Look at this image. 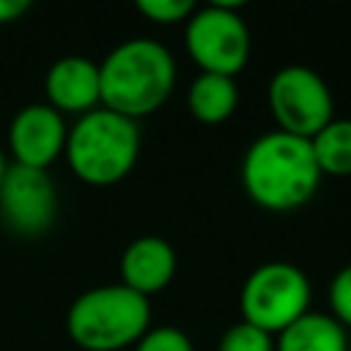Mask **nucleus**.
<instances>
[{
    "instance_id": "nucleus-14",
    "label": "nucleus",
    "mask_w": 351,
    "mask_h": 351,
    "mask_svg": "<svg viewBox=\"0 0 351 351\" xmlns=\"http://www.w3.org/2000/svg\"><path fill=\"white\" fill-rule=\"evenodd\" d=\"M313 156L326 176H351V118H332L310 137Z\"/></svg>"
},
{
    "instance_id": "nucleus-5",
    "label": "nucleus",
    "mask_w": 351,
    "mask_h": 351,
    "mask_svg": "<svg viewBox=\"0 0 351 351\" xmlns=\"http://www.w3.org/2000/svg\"><path fill=\"white\" fill-rule=\"evenodd\" d=\"M239 307L241 321L269 335H280L310 310V280L296 263L266 261L247 274Z\"/></svg>"
},
{
    "instance_id": "nucleus-8",
    "label": "nucleus",
    "mask_w": 351,
    "mask_h": 351,
    "mask_svg": "<svg viewBox=\"0 0 351 351\" xmlns=\"http://www.w3.org/2000/svg\"><path fill=\"white\" fill-rule=\"evenodd\" d=\"M58 219V186L47 170L11 162L0 184V222L19 239L44 236Z\"/></svg>"
},
{
    "instance_id": "nucleus-21",
    "label": "nucleus",
    "mask_w": 351,
    "mask_h": 351,
    "mask_svg": "<svg viewBox=\"0 0 351 351\" xmlns=\"http://www.w3.org/2000/svg\"><path fill=\"white\" fill-rule=\"evenodd\" d=\"M348 351H351V348H348Z\"/></svg>"
},
{
    "instance_id": "nucleus-1",
    "label": "nucleus",
    "mask_w": 351,
    "mask_h": 351,
    "mask_svg": "<svg viewBox=\"0 0 351 351\" xmlns=\"http://www.w3.org/2000/svg\"><path fill=\"white\" fill-rule=\"evenodd\" d=\"M321 167L310 140L288 132H263L241 156V186L247 197L269 211H293L321 186Z\"/></svg>"
},
{
    "instance_id": "nucleus-11",
    "label": "nucleus",
    "mask_w": 351,
    "mask_h": 351,
    "mask_svg": "<svg viewBox=\"0 0 351 351\" xmlns=\"http://www.w3.org/2000/svg\"><path fill=\"white\" fill-rule=\"evenodd\" d=\"M176 250L162 236H137L121 252V277L123 285L140 296H151L170 285L176 274Z\"/></svg>"
},
{
    "instance_id": "nucleus-10",
    "label": "nucleus",
    "mask_w": 351,
    "mask_h": 351,
    "mask_svg": "<svg viewBox=\"0 0 351 351\" xmlns=\"http://www.w3.org/2000/svg\"><path fill=\"white\" fill-rule=\"evenodd\" d=\"M44 93L47 104L63 112H90L101 104L99 88V63L85 55H66L58 58L44 74Z\"/></svg>"
},
{
    "instance_id": "nucleus-12",
    "label": "nucleus",
    "mask_w": 351,
    "mask_h": 351,
    "mask_svg": "<svg viewBox=\"0 0 351 351\" xmlns=\"http://www.w3.org/2000/svg\"><path fill=\"white\" fill-rule=\"evenodd\" d=\"M348 335L340 321L329 313L307 310L302 318L288 324L277 340L274 351H348Z\"/></svg>"
},
{
    "instance_id": "nucleus-6",
    "label": "nucleus",
    "mask_w": 351,
    "mask_h": 351,
    "mask_svg": "<svg viewBox=\"0 0 351 351\" xmlns=\"http://www.w3.org/2000/svg\"><path fill=\"white\" fill-rule=\"evenodd\" d=\"M186 49L200 71L236 77L252 49L250 27L239 14V3H208L186 19Z\"/></svg>"
},
{
    "instance_id": "nucleus-2",
    "label": "nucleus",
    "mask_w": 351,
    "mask_h": 351,
    "mask_svg": "<svg viewBox=\"0 0 351 351\" xmlns=\"http://www.w3.org/2000/svg\"><path fill=\"white\" fill-rule=\"evenodd\" d=\"M99 88L101 107L137 121L170 99L176 88V60L156 38H126L99 63Z\"/></svg>"
},
{
    "instance_id": "nucleus-7",
    "label": "nucleus",
    "mask_w": 351,
    "mask_h": 351,
    "mask_svg": "<svg viewBox=\"0 0 351 351\" xmlns=\"http://www.w3.org/2000/svg\"><path fill=\"white\" fill-rule=\"evenodd\" d=\"M269 110L280 132L296 137H315L335 115V99L324 77L302 63H288L269 80Z\"/></svg>"
},
{
    "instance_id": "nucleus-3",
    "label": "nucleus",
    "mask_w": 351,
    "mask_h": 351,
    "mask_svg": "<svg viewBox=\"0 0 351 351\" xmlns=\"http://www.w3.org/2000/svg\"><path fill=\"white\" fill-rule=\"evenodd\" d=\"M63 154L80 181L93 186L118 184L132 173L140 154L137 121L99 104L77 115V123L66 134Z\"/></svg>"
},
{
    "instance_id": "nucleus-16",
    "label": "nucleus",
    "mask_w": 351,
    "mask_h": 351,
    "mask_svg": "<svg viewBox=\"0 0 351 351\" xmlns=\"http://www.w3.org/2000/svg\"><path fill=\"white\" fill-rule=\"evenodd\" d=\"M134 351H195L186 332L178 326H148V332L134 343Z\"/></svg>"
},
{
    "instance_id": "nucleus-9",
    "label": "nucleus",
    "mask_w": 351,
    "mask_h": 351,
    "mask_svg": "<svg viewBox=\"0 0 351 351\" xmlns=\"http://www.w3.org/2000/svg\"><path fill=\"white\" fill-rule=\"evenodd\" d=\"M69 126L47 101H33L16 110L8 126V145L16 165L47 170L66 148Z\"/></svg>"
},
{
    "instance_id": "nucleus-17",
    "label": "nucleus",
    "mask_w": 351,
    "mask_h": 351,
    "mask_svg": "<svg viewBox=\"0 0 351 351\" xmlns=\"http://www.w3.org/2000/svg\"><path fill=\"white\" fill-rule=\"evenodd\" d=\"M137 11L154 22L173 25L181 19H189L195 11L192 0H137Z\"/></svg>"
},
{
    "instance_id": "nucleus-20",
    "label": "nucleus",
    "mask_w": 351,
    "mask_h": 351,
    "mask_svg": "<svg viewBox=\"0 0 351 351\" xmlns=\"http://www.w3.org/2000/svg\"><path fill=\"white\" fill-rule=\"evenodd\" d=\"M5 170H8V162H5V154H3V148H0V184H3V176H5Z\"/></svg>"
},
{
    "instance_id": "nucleus-15",
    "label": "nucleus",
    "mask_w": 351,
    "mask_h": 351,
    "mask_svg": "<svg viewBox=\"0 0 351 351\" xmlns=\"http://www.w3.org/2000/svg\"><path fill=\"white\" fill-rule=\"evenodd\" d=\"M217 351H274V337L247 321H236L222 332Z\"/></svg>"
},
{
    "instance_id": "nucleus-4",
    "label": "nucleus",
    "mask_w": 351,
    "mask_h": 351,
    "mask_svg": "<svg viewBox=\"0 0 351 351\" xmlns=\"http://www.w3.org/2000/svg\"><path fill=\"white\" fill-rule=\"evenodd\" d=\"M148 299L123 282L82 291L66 313V332L85 351H118L134 346L148 332Z\"/></svg>"
},
{
    "instance_id": "nucleus-18",
    "label": "nucleus",
    "mask_w": 351,
    "mask_h": 351,
    "mask_svg": "<svg viewBox=\"0 0 351 351\" xmlns=\"http://www.w3.org/2000/svg\"><path fill=\"white\" fill-rule=\"evenodd\" d=\"M329 315L343 326H351V263H346L329 282Z\"/></svg>"
},
{
    "instance_id": "nucleus-13",
    "label": "nucleus",
    "mask_w": 351,
    "mask_h": 351,
    "mask_svg": "<svg viewBox=\"0 0 351 351\" xmlns=\"http://www.w3.org/2000/svg\"><path fill=\"white\" fill-rule=\"evenodd\" d=\"M189 112L203 123H222L236 112L239 88L233 77L200 71L189 85Z\"/></svg>"
},
{
    "instance_id": "nucleus-19",
    "label": "nucleus",
    "mask_w": 351,
    "mask_h": 351,
    "mask_svg": "<svg viewBox=\"0 0 351 351\" xmlns=\"http://www.w3.org/2000/svg\"><path fill=\"white\" fill-rule=\"evenodd\" d=\"M30 11V0H0V25L16 22Z\"/></svg>"
}]
</instances>
